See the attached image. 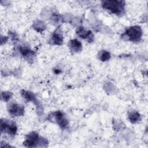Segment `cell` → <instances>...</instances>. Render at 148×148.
<instances>
[{"instance_id":"6da1fadb","label":"cell","mask_w":148,"mask_h":148,"mask_svg":"<svg viewBox=\"0 0 148 148\" xmlns=\"http://www.w3.org/2000/svg\"><path fill=\"white\" fill-rule=\"evenodd\" d=\"M102 7L114 14L121 16L125 12V2L123 1H105L102 2Z\"/></svg>"},{"instance_id":"7a4b0ae2","label":"cell","mask_w":148,"mask_h":148,"mask_svg":"<svg viewBox=\"0 0 148 148\" xmlns=\"http://www.w3.org/2000/svg\"><path fill=\"white\" fill-rule=\"evenodd\" d=\"M125 35L129 40L132 42H139L141 38L142 32L140 27L133 26L128 28L125 32Z\"/></svg>"},{"instance_id":"3957f363","label":"cell","mask_w":148,"mask_h":148,"mask_svg":"<svg viewBox=\"0 0 148 148\" xmlns=\"http://www.w3.org/2000/svg\"><path fill=\"white\" fill-rule=\"evenodd\" d=\"M1 132L8 133L10 136H14L17 131V127L14 123L4 120L1 121Z\"/></svg>"},{"instance_id":"277c9868","label":"cell","mask_w":148,"mask_h":148,"mask_svg":"<svg viewBox=\"0 0 148 148\" xmlns=\"http://www.w3.org/2000/svg\"><path fill=\"white\" fill-rule=\"evenodd\" d=\"M8 111L9 113L13 116H18L24 113V108L16 103H12L8 106Z\"/></svg>"},{"instance_id":"5b68a950","label":"cell","mask_w":148,"mask_h":148,"mask_svg":"<svg viewBox=\"0 0 148 148\" xmlns=\"http://www.w3.org/2000/svg\"><path fill=\"white\" fill-rule=\"evenodd\" d=\"M39 139L38 135L36 132H32L28 134L25 138V140L24 144L27 147H34L37 144L38 140Z\"/></svg>"},{"instance_id":"8992f818","label":"cell","mask_w":148,"mask_h":148,"mask_svg":"<svg viewBox=\"0 0 148 148\" xmlns=\"http://www.w3.org/2000/svg\"><path fill=\"white\" fill-rule=\"evenodd\" d=\"M69 46L71 50L75 53H78L82 50V44L77 39H73L71 40L69 42Z\"/></svg>"},{"instance_id":"52a82bcc","label":"cell","mask_w":148,"mask_h":148,"mask_svg":"<svg viewBox=\"0 0 148 148\" xmlns=\"http://www.w3.org/2000/svg\"><path fill=\"white\" fill-rule=\"evenodd\" d=\"M76 33L80 38L83 39H88L92 36L91 31H87L85 29H84L83 27H79L77 29Z\"/></svg>"},{"instance_id":"ba28073f","label":"cell","mask_w":148,"mask_h":148,"mask_svg":"<svg viewBox=\"0 0 148 148\" xmlns=\"http://www.w3.org/2000/svg\"><path fill=\"white\" fill-rule=\"evenodd\" d=\"M53 42L56 45H61L62 43V36L60 32H55L51 38Z\"/></svg>"},{"instance_id":"9c48e42d","label":"cell","mask_w":148,"mask_h":148,"mask_svg":"<svg viewBox=\"0 0 148 148\" xmlns=\"http://www.w3.org/2000/svg\"><path fill=\"white\" fill-rule=\"evenodd\" d=\"M128 118L131 123H136L140 120V114L137 112H132L130 113Z\"/></svg>"},{"instance_id":"30bf717a","label":"cell","mask_w":148,"mask_h":148,"mask_svg":"<svg viewBox=\"0 0 148 148\" xmlns=\"http://www.w3.org/2000/svg\"><path fill=\"white\" fill-rule=\"evenodd\" d=\"M22 95L23 97L27 101H32L35 99V96L34 94L31 92L27 91H22Z\"/></svg>"},{"instance_id":"8fae6325","label":"cell","mask_w":148,"mask_h":148,"mask_svg":"<svg viewBox=\"0 0 148 148\" xmlns=\"http://www.w3.org/2000/svg\"><path fill=\"white\" fill-rule=\"evenodd\" d=\"M99 59L102 61H106L110 58V53L105 50L102 51L99 54Z\"/></svg>"},{"instance_id":"7c38bea8","label":"cell","mask_w":148,"mask_h":148,"mask_svg":"<svg viewBox=\"0 0 148 148\" xmlns=\"http://www.w3.org/2000/svg\"><path fill=\"white\" fill-rule=\"evenodd\" d=\"M10 96L11 94L10 93V92H3L1 94L2 98L3 99L4 101H8L10 98Z\"/></svg>"}]
</instances>
